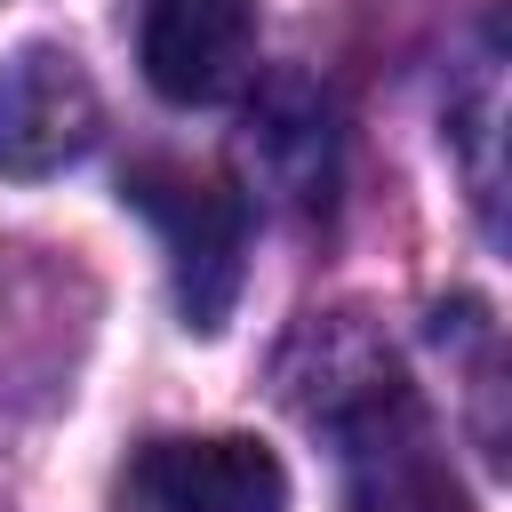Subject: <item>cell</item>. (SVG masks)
<instances>
[{
	"label": "cell",
	"instance_id": "6da1fadb",
	"mask_svg": "<svg viewBox=\"0 0 512 512\" xmlns=\"http://www.w3.org/2000/svg\"><path fill=\"white\" fill-rule=\"evenodd\" d=\"M304 352H320V376L296 384V408L344 456V512H472L432 408L416 400V384L384 344L312 320Z\"/></svg>",
	"mask_w": 512,
	"mask_h": 512
},
{
	"label": "cell",
	"instance_id": "7a4b0ae2",
	"mask_svg": "<svg viewBox=\"0 0 512 512\" xmlns=\"http://www.w3.org/2000/svg\"><path fill=\"white\" fill-rule=\"evenodd\" d=\"M128 208L168 240L184 328L216 336L240 304V280H248V200L224 176H200V168H176V160H136Z\"/></svg>",
	"mask_w": 512,
	"mask_h": 512
},
{
	"label": "cell",
	"instance_id": "3957f363",
	"mask_svg": "<svg viewBox=\"0 0 512 512\" xmlns=\"http://www.w3.org/2000/svg\"><path fill=\"white\" fill-rule=\"evenodd\" d=\"M104 128L96 80L72 48L56 40H24L0 64V168L8 176H56L72 168Z\"/></svg>",
	"mask_w": 512,
	"mask_h": 512
},
{
	"label": "cell",
	"instance_id": "277c9868",
	"mask_svg": "<svg viewBox=\"0 0 512 512\" xmlns=\"http://www.w3.org/2000/svg\"><path fill=\"white\" fill-rule=\"evenodd\" d=\"M136 64L168 104H224L256 80V8L248 0H144Z\"/></svg>",
	"mask_w": 512,
	"mask_h": 512
},
{
	"label": "cell",
	"instance_id": "5b68a950",
	"mask_svg": "<svg viewBox=\"0 0 512 512\" xmlns=\"http://www.w3.org/2000/svg\"><path fill=\"white\" fill-rule=\"evenodd\" d=\"M240 160L264 184V200L312 216L336 200V168H344V128L328 88H312L304 72H280L248 96V128H240Z\"/></svg>",
	"mask_w": 512,
	"mask_h": 512
},
{
	"label": "cell",
	"instance_id": "8992f818",
	"mask_svg": "<svg viewBox=\"0 0 512 512\" xmlns=\"http://www.w3.org/2000/svg\"><path fill=\"white\" fill-rule=\"evenodd\" d=\"M144 512H288V472L248 432H176L136 456Z\"/></svg>",
	"mask_w": 512,
	"mask_h": 512
}]
</instances>
